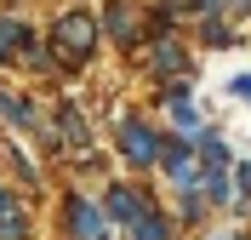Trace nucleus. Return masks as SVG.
<instances>
[{
	"mask_svg": "<svg viewBox=\"0 0 251 240\" xmlns=\"http://www.w3.org/2000/svg\"><path fill=\"white\" fill-rule=\"evenodd\" d=\"M205 46H234V34H228V23H217V17H211V23H205Z\"/></svg>",
	"mask_w": 251,
	"mask_h": 240,
	"instance_id": "obj_12",
	"label": "nucleus"
},
{
	"mask_svg": "<svg viewBox=\"0 0 251 240\" xmlns=\"http://www.w3.org/2000/svg\"><path fill=\"white\" fill-rule=\"evenodd\" d=\"M120 155L131 160V166H154L160 160V137L143 126V120H126L120 126Z\"/></svg>",
	"mask_w": 251,
	"mask_h": 240,
	"instance_id": "obj_2",
	"label": "nucleus"
},
{
	"mask_svg": "<svg viewBox=\"0 0 251 240\" xmlns=\"http://www.w3.org/2000/svg\"><path fill=\"white\" fill-rule=\"evenodd\" d=\"M240 189H251V160H246V166H240Z\"/></svg>",
	"mask_w": 251,
	"mask_h": 240,
	"instance_id": "obj_16",
	"label": "nucleus"
},
{
	"mask_svg": "<svg viewBox=\"0 0 251 240\" xmlns=\"http://www.w3.org/2000/svg\"><path fill=\"white\" fill-rule=\"evenodd\" d=\"M23 235H29V217H23V212H0V240H23Z\"/></svg>",
	"mask_w": 251,
	"mask_h": 240,
	"instance_id": "obj_10",
	"label": "nucleus"
},
{
	"mask_svg": "<svg viewBox=\"0 0 251 240\" xmlns=\"http://www.w3.org/2000/svg\"><path fill=\"white\" fill-rule=\"evenodd\" d=\"M188 57H183V46H177V40H160L154 46V69H166V75H172V69H183Z\"/></svg>",
	"mask_w": 251,
	"mask_h": 240,
	"instance_id": "obj_9",
	"label": "nucleus"
},
{
	"mask_svg": "<svg viewBox=\"0 0 251 240\" xmlns=\"http://www.w3.org/2000/svg\"><path fill=\"white\" fill-rule=\"evenodd\" d=\"M205 194H211V200H228V177H223V166H211V177H205Z\"/></svg>",
	"mask_w": 251,
	"mask_h": 240,
	"instance_id": "obj_13",
	"label": "nucleus"
},
{
	"mask_svg": "<svg viewBox=\"0 0 251 240\" xmlns=\"http://www.w3.org/2000/svg\"><path fill=\"white\" fill-rule=\"evenodd\" d=\"M0 114H6L12 126H23V132H40V126H34V109L23 103V97H12V92H0Z\"/></svg>",
	"mask_w": 251,
	"mask_h": 240,
	"instance_id": "obj_7",
	"label": "nucleus"
},
{
	"mask_svg": "<svg viewBox=\"0 0 251 240\" xmlns=\"http://www.w3.org/2000/svg\"><path fill=\"white\" fill-rule=\"evenodd\" d=\"M103 206H92V200H69V235L75 240H103Z\"/></svg>",
	"mask_w": 251,
	"mask_h": 240,
	"instance_id": "obj_3",
	"label": "nucleus"
},
{
	"mask_svg": "<svg viewBox=\"0 0 251 240\" xmlns=\"http://www.w3.org/2000/svg\"><path fill=\"white\" fill-rule=\"evenodd\" d=\"M228 92H234V97H246V103H251V75H234V80H228Z\"/></svg>",
	"mask_w": 251,
	"mask_h": 240,
	"instance_id": "obj_14",
	"label": "nucleus"
},
{
	"mask_svg": "<svg viewBox=\"0 0 251 240\" xmlns=\"http://www.w3.org/2000/svg\"><path fill=\"white\" fill-rule=\"evenodd\" d=\"M126 240H166V217H160V212H143L137 223L126 229Z\"/></svg>",
	"mask_w": 251,
	"mask_h": 240,
	"instance_id": "obj_8",
	"label": "nucleus"
},
{
	"mask_svg": "<svg viewBox=\"0 0 251 240\" xmlns=\"http://www.w3.org/2000/svg\"><path fill=\"white\" fill-rule=\"evenodd\" d=\"M92 40H97V17H92V12H63L57 29H51V46H57V63H63V69L86 63Z\"/></svg>",
	"mask_w": 251,
	"mask_h": 240,
	"instance_id": "obj_1",
	"label": "nucleus"
},
{
	"mask_svg": "<svg viewBox=\"0 0 251 240\" xmlns=\"http://www.w3.org/2000/svg\"><path fill=\"white\" fill-rule=\"evenodd\" d=\"M200 155H205V166H228V149H223V137H211V132H200Z\"/></svg>",
	"mask_w": 251,
	"mask_h": 240,
	"instance_id": "obj_11",
	"label": "nucleus"
},
{
	"mask_svg": "<svg viewBox=\"0 0 251 240\" xmlns=\"http://www.w3.org/2000/svg\"><path fill=\"white\" fill-rule=\"evenodd\" d=\"M103 23H109V29H114V40H126V46H131V40H143V34H137V12H131L126 0H114Z\"/></svg>",
	"mask_w": 251,
	"mask_h": 240,
	"instance_id": "obj_5",
	"label": "nucleus"
},
{
	"mask_svg": "<svg viewBox=\"0 0 251 240\" xmlns=\"http://www.w3.org/2000/svg\"><path fill=\"white\" fill-rule=\"evenodd\" d=\"M23 40H29V29H23L17 17H0V63H6V57H17V52H23Z\"/></svg>",
	"mask_w": 251,
	"mask_h": 240,
	"instance_id": "obj_6",
	"label": "nucleus"
},
{
	"mask_svg": "<svg viewBox=\"0 0 251 240\" xmlns=\"http://www.w3.org/2000/svg\"><path fill=\"white\" fill-rule=\"evenodd\" d=\"M217 6L223 12H251V0H211V12H217Z\"/></svg>",
	"mask_w": 251,
	"mask_h": 240,
	"instance_id": "obj_15",
	"label": "nucleus"
},
{
	"mask_svg": "<svg viewBox=\"0 0 251 240\" xmlns=\"http://www.w3.org/2000/svg\"><path fill=\"white\" fill-rule=\"evenodd\" d=\"M103 212H109L114 223H126V229H131V223L143 217V212H149V200H143L137 189H126V183H120V189H109V200H103Z\"/></svg>",
	"mask_w": 251,
	"mask_h": 240,
	"instance_id": "obj_4",
	"label": "nucleus"
},
{
	"mask_svg": "<svg viewBox=\"0 0 251 240\" xmlns=\"http://www.w3.org/2000/svg\"><path fill=\"white\" fill-rule=\"evenodd\" d=\"M0 212H12V194H6V189H0Z\"/></svg>",
	"mask_w": 251,
	"mask_h": 240,
	"instance_id": "obj_17",
	"label": "nucleus"
}]
</instances>
